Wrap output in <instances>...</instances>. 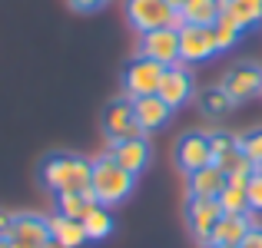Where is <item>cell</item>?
<instances>
[{
    "instance_id": "6da1fadb",
    "label": "cell",
    "mask_w": 262,
    "mask_h": 248,
    "mask_svg": "<svg viewBox=\"0 0 262 248\" xmlns=\"http://www.w3.org/2000/svg\"><path fill=\"white\" fill-rule=\"evenodd\" d=\"M90 176H93V162L77 153H50L40 162V185L53 195L63 192H86Z\"/></svg>"
},
{
    "instance_id": "7a4b0ae2",
    "label": "cell",
    "mask_w": 262,
    "mask_h": 248,
    "mask_svg": "<svg viewBox=\"0 0 262 248\" xmlns=\"http://www.w3.org/2000/svg\"><path fill=\"white\" fill-rule=\"evenodd\" d=\"M136 185V176L133 172H126L120 162L113 159V156H100V159L93 162V176H90V192H93V199L100 205H106V209H113V205L126 202L129 192H133Z\"/></svg>"
},
{
    "instance_id": "3957f363",
    "label": "cell",
    "mask_w": 262,
    "mask_h": 248,
    "mask_svg": "<svg viewBox=\"0 0 262 248\" xmlns=\"http://www.w3.org/2000/svg\"><path fill=\"white\" fill-rule=\"evenodd\" d=\"M126 20L136 33H149V30H163V27H183L176 7H169V0H126L123 4Z\"/></svg>"
},
{
    "instance_id": "277c9868",
    "label": "cell",
    "mask_w": 262,
    "mask_h": 248,
    "mask_svg": "<svg viewBox=\"0 0 262 248\" xmlns=\"http://www.w3.org/2000/svg\"><path fill=\"white\" fill-rule=\"evenodd\" d=\"M163 73H166L163 63H156V60L136 53V57L123 66V96H129V100L153 96L156 89H160V83H163Z\"/></svg>"
},
{
    "instance_id": "5b68a950",
    "label": "cell",
    "mask_w": 262,
    "mask_h": 248,
    "mask_svg": "<svg viewBox=\"0 0 262 248\" xmlns=\"http://www.w3.org/2000/svg\"><path fill=\"white\" fill-rule=\"evenodd\" d=\"M103 133H106L110 146H113V142H123V139L143 136V126L136 122V106H133L129 96H120V100H113L106 109H103Z\"/></svg>"
},
{
    "instance_id": "8992f818",
    "label": "cell",
    "mask_w": 262,
    "mask_h": 248,
    "mask_svg": "<svg viewBox=\"0 0 262 248\" xmlns=\"http://www.w3.org/2000/svg\"><path fill=\"white\" fill-rule=\"evenodd\" d=\"M173 159H176V165L186 172V176H192V172L212 165L209 133H186V136H179V142L173 149Z\"/></svg>"
},
{
    "instance_id": "52a82bcc",
    "label": "cell",
    "mask_w": 262,
    "mask_h": 248,
    "mask_svg": "<svg viewBox=\"0 0 262 248\" xmlns=\"http://www.w3.org/2000/svg\"><path fill=\"white\" fill-rule=\"evenodd\" d=\"M219 218H223V209H219L216 199L189 195V202H186V222H189V232H192V238H196L199 245H206L212 238Z\"/></svg>"
},
{
    "instance_id": "ba28073f",
    "label": "cell",
    "mask_w": 262,
    "mask_h": 248,
    "mask_svg": "<svg viewBox=\"0 0 262 248\" xmlns=\"http://www.w3.org/2000/svg\"><path fill=\"white\" fill-rule=\"evenodd\" d=\"M7 242H10V248H43L50 242V222L43 215H30V212L13 215Z\"/></svg>"
},
{
    "instance_id": "9c48e42d",
    "label": "cell",
    "mask_w": 262,
    "mask_h": 248,
    "mask_svg": "<svg viewBox=\"0 0 262 248\" xmlns=\"http://www.w3.org/2000/svg\"><path fill=\"white\" fill-rule=\"evenodd\" d=\"M140 53L163 66H176L179 63V30L176 27H163V30L140 33Z\"/></svg>"
},
{
    "instance_id": "30bf717a",
    "label": "cell",
    "mask_w": 262,
    "mask_h": 248,
    "mask_svg": "<svg viewBox=\"0 0 262 248\" xmlns=\"http://www.w3.org/2000/svg\"><path fill=\"white\" fill-rule=\"evenodd\" d=\"M216 53V40H212V27H179V63H203Z\"/></svg>"
},
{
    "instance_id": "8fae6325",
    "label": "cell",
    "mask_w": 262,
    "mask_h": 248,
    "mask_svg": "<svg viewBox=\"0 0 262 248\" xmlns=\"http://www.w3.org/2000/svg\"><path fill=\"white\" fill-rule=\"evenodd\" d=\"M223 89L232 96V103H243V100L259 96L262 93V66H256V63H236L223 77Z\"/></svg>"
},
{
    "instance_id": "7c38bea8",
    "label": "cell",
    "mask_w": 262,
    "mask_h": 248,
    "mask_svg": "<svg viewBox=\"0 0 262 248\" xmlns=\"http://www.w3.org/2000/svg\"><path fill=\"white\" fill-rule=\"evenodd\" d=\"M160 100L166 103L169 109H179L183 103H189L192 96V73L186 70V66H166V73H163V83H160Z\"/></svg>"
},
{
    "instance_id": "4fadbf2b",
    "label": "cell",
    "mask_w": 262,
    "mask_h": 248,
    "mask_svg": "<svg viewBox=\"0 0 262 248\" xmlns=\"http://www.w3.org/2000/svg\"><path fill=\"white\" fill-rule=\"evenodd\" d=\"M110 156H113L116 162L123 165L126 172H133V176H140L143 169L149 165L153 159V149H149L146 136H136V139H123V142H113L110 146Z\"/></svg>"
},
{
    "instance_id": "5bb4252c",
    "label": "cell",
    "mask_w": 262,
    "mask_h": 248,
    "mask_svg": "<svg viewBox=\"0 0 262 248\" xmlns=\"http://www.w3.org/2000/svg\"><path fill=\"white\" fill-rule=\"evenodd\" d=\"M136 106V122L143 126V133H153V129H163L169 122V116H173V109L166 106V103L160 100V93L153 96H140V100H133Z\"/></svg>"
},
{
    "instance_id": "9a60e30c",
    "label": "cell",
    "mask_w": 262,
    "mask_h": 248,
    "mask_svg": "<svg viewBox=\"0 0 262 248\" xmlns=\"http://www.w3.org/2000/svg\"><path fill=\"white\" fill-rule=\"evenodd\" d=\"M219 17H229L243 30H252L262 23V0H219Z\"/></svg>"
},
{
    "instance_id": "2e32d148",
    "label": "cell",
    "mask_w": 262,
    "mask_h": 248,
    "mask_svg": "<svg viewBox=\"0 0 262 248\" xmlns=\"http://www.w3.org/2000/svg\"><path fill=\"white\" fill-rule=\"evenodd\" d=\"M223 189H226V172L216 162L189 176V195H196V199H219Z\"/></svg>"
},
{
    "instance_id": "e0dca14e",
    "label": "cell",
    "mask_w": 262,
    "mask_h": 248,
    "mask_svg": "<svg viewBox=\"0 0 262 248\" xmlns=\"http://www.w3.org/2000/svg\"><path fill=\"white\" fill-rule=\"evenodd\" d=\"M252 232V222L249 215H223L216 225V232H212L209 242H219V245H243V238Z\"/></svg>"
},
{
    "instance_id": "ac0fdd59",
    "label": "cell",
    "mask_w": 262,
    "mask_h": 248,
    "mask_svg": "<svg viewBox=\"0 0 262 248\" xmlns=\"http://www.w3.org/2000/svg\"><path fill=\"white\" fill-rule=\"evenodd\" d=\"M50 222V238H57V242H63V245H70V248H83L90 238H86V229H83V222H77V218H67V215H53V218H47Z\"/></svg>"
},
{
    "instance_id": "d6986e66",
    "label": "cell",
    "mask_w": 262,
    "mask_h": 248,
    "mask_svg": "<svg viewBox=\"0 0 262 248\" xmlns=\"http://www.w3.org/2000/svg\"><path fill=\"white\" fill-rule=\"evenodd\" d=\"M183 23L192 27H212L219 20V0H189V4L179 10Z\"/></svg>"
},
{
    "instance_id": "ffe728a7",
    "label": "cell",
    "mask_w": 262,
    "mask_h": 248,
    "mask_svg": "<svg viewBox=\"0 0 262 248\" xmlns=\"http://www.w3.org/2000/svg\"><path fill=\"white\" fill-rule=\"evenodd\" d=\"M96 205V199H93V192H63V195H57V212L60 215H67V218H77V222H83V215L90 209Z\"/></svg>"
},
{
    "instance_id": "44dd1931",
    "label": "cell",
    "mask_w": 262,
    "mask_h": 248,
    "mask_svg": "<svg viewBox=\"0 0 262 248\" xmlns=\"http://www.w3.org/2000/svg\"><path fill=\"white\" fill-rule=\"evenodd\" d=\"M83 229H86V238L90 242H103V238H110V232H113V215H110L106 205L96 202L93 209L83 215Z\"/></svg>"
},
{
    "instance_id": "7402d4cb",
    "label": "cell",
    "mask_w": 262,
    "mask_h": 248,
    "mask_svg": "<svg viewBox=\"0 0 262 248\" xmlns=\"http://www.w3.org/2000/svg\"><path fill=\"white\" fill-rule=\"evenodd\" d=\"M232 106H236V103H232V96L223 89V83H219V86H209V89H203V93H199V109H203L206 116H226Z\"/></svg>"
},
{
    "instance_id": "603a6c76",
    "label": "cell",
    "mask_w": 262,
    "mask_h": 248,
    "mask_svg": "<svg viewBox=\"0 0 262 248\" xmlns=\"http://www.w3.org/2000/svg\"><path fill=\"white\" fill-rule=\"evenodd\" d=\"M243 27L236 23V20H229V17H219L216 23H212V40H216V53H226V50H232V46L239 43V37H243Z\"/></svg>"
},
{
    "instance_id": "cb8c5ba5",
    "label": "cell",
    "mask_w": 262,
    "mask_h": 248,
    "mask_svg": "<svg viewBox=\"0 0 262 248\" xmlns=\"http://www.w3.org/2000/svg\"><path fill=\"white\" fill-rule=\"evenodd\" d=\"M219 209H223V215H249V195H246V189H236V185L226 182V189L219 192Z\"/></svg>"
},
{
    "instance_id": "d4e9b609",
    "label": "cell",
    "mask_w": 262,
    "mask_h": 248,
    "mask_svg": "<svg viewBox=\"0 0 262 248\" xmlns=\"http://www.w3.org/2000/svg\"><path fill=\"white\" fill-rule=\"evenodd\" d=\"M216 165L226 172V176H236V172H256V165L246 159V153H243V146H239V142L232 149H226V153L216 159Z\"/></svg>"
},
{
    "instance_id": "484cf974",
    "label": "cell",
    "mask_w": 262,
    "mask_h": 248,
    "mask_svg": "<svg viewBox=\"0 0 262 248\" xmlns=\"http://www.w3.org/2000/svg\"><path fill=\"white\" fill-rule=\"evenodd\" d=\"M239 146H243L246 159L256 165V169H262V129H252V133L239 136Z\"/></svg>"
},
{
    "instance_id": "4316f807",
    "label": "cell",
    "mask_w": 262,
    "mask_h": 248,
    "mask_svg": "<svg viewBox=\"0 0 262 248\" xmlns=\"http://www.w3.org/2000/svg\"><path fill=\"white\" fill-rule=\"evenodd\" d=\"M239 142V136H232V133H209V146H212V162L219 159V156L226 153V149H232Z\"/></svg>"
},
{
    "instance_id": "83f0119b",
    "label": "cell",
    "mask_w": 262,
    "mask_h": 248,
    "mask_svg": "<svg viewBox=\"0 0 262 248\" xmlns=\"http://www.w3.org/2000/svg\"><path fill=\"white\" fill-rule=\"evenodd\" d=\"M246 195H249V209L252 212H262V169L252 172L249 185H246Z\"/></svg>"
},
{
    "instance_id": "f1b7e54d",
    "label": "cell",
    "mask_w": 262,
    "mask_h": 248,
    "mask_svg": "<svg viewBox=\"0 0 262 248\" xmlns=\"http://www.w3.org/2000/svg\"><path fill=\"white\" fill-rule=\"evenodd\" d=\"M110 0H67V7L70 10H77V13H96V10H103Z\"/></svg>"
},
{
    "instance_id": "f546056e",
    "label": "cell",
    "mask_w": 262,
    "mask_h": 248,
    "mask_svg": "<svg viewBox=\"0 0 262 248\" xmlns=\"http://www.w3.org/2000/svg\"><path fill=\"white\" fill-rule=\"evenodd\" d=\"M239 248H262V229H256V225H252V232L243 238V245H239Z\"/></svg>"
},
{
    "instance_id": "4dcf8cb0",
    "label": "cell",
    "mask_w": 262,
    "mask_h": 248,
    "mask_svg": "<svg viewBox=\"0 0 262 248\" xmlns=\"http://www.w3.org/2000/svg\"><path fill=\"white\" fill-rule=\"evenodd\" d=\"M13 225V215H7V212H0V238H7V232H10Z\"/></svg>"
},
{
    "instance_id": "1f68e13d",
    "label": "cell",
    "mask_w": 262,
    "mask_h": 248,
    "mask_svg": "<svg viewBox=\"0 0 262 248\" xmlns=\"http://www.w3.org/2000/svg\"><path fill=\"white\" fill-rule=\"evenodd\" d=\"M43 248H70V245H63V242H57V238H50V242H47Z\"/></svg>"
},
{
    "instance_id": "d6a6232c",
    "label": "cell",
    "mask_w": 262,
    "mask_h": 248,
    "mask_svg": "<svg viewBox=\"0 0 262 248\" xmlns=\"http://www.w3.org/2000/svg\"><path fill=\"white\" fill-rule=\"evenodd\" d=\"M186 4H189V0H169V7H176V10H183Z\"/></svg>"
},
{
    "instance_id": "836d02e7",
    "label": "cell",
    "mask_w": 262,
    "mask_h": 248,
    "mask_svg": "<svg viewBox=\"0 0 262 248\" xmlns=\"http://www.w3.org/2000/svg\"><path fill=\"white\" fill-rule=\"evenodd\" d=\"M203 248H236V245H219V242H206Z\"/></svg>"
},
{
    "instance_id": "e575fe53",
    "label": "cell",
    "mask_w": 262,
    "mask_h": 248,
    "mask_svg": "<svg viewBox=\"0 0 262 248\" xmlns=\"http://www.w3.org/2000/svg\"><path fill=\"white\" fill-rule=\"evenodd\" d=\"M0 248H10V242H7V238H0Z\"/></svg>"
}]
</instances>
